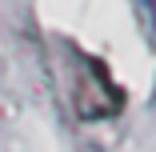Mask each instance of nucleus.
Wrapping results in <instances>:
<instances>
[{
	"mask_svg": "<svg viewBox=\"0 0 156 152\" xmlns=\"http://www.w3.org/2000/svg\"><path fill=\"white\" fill-rule=\"evenodd\" d=\"M68 60H72V108H76V116L80 120H112V116H120L128 96L112 80V72L96 56H84L76 48H68Z\"/></svg>",
	"mask_w": 156,
	"mask_h": 152,
	"instance_id": "obj_1",
	"label": "nucleus"
},
{
	"mask_svg": "<svg viewBox=\"0 0 156 152\" xmlns=\"http://www.w3.org/2000/svg\"><path fill=\"white\" fill-rule=\"evenodd\" d=\"M136 4V20H140V32L156 44V0H132Z\"/></svg>",
	"mask_w": 156,
	"mask_h": 152,
	"instance_id": "obj_2",
	"label": "nucleus"
}]
</instances>
